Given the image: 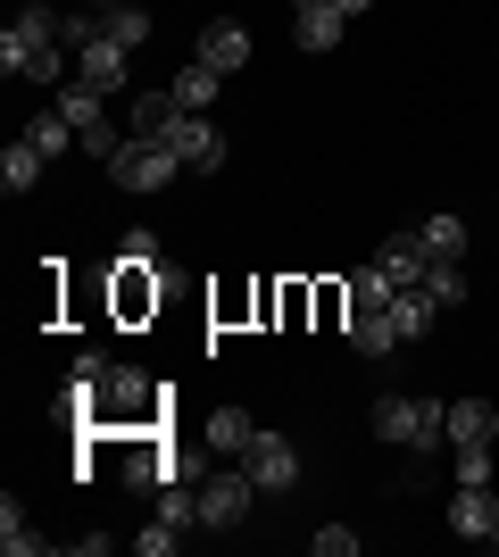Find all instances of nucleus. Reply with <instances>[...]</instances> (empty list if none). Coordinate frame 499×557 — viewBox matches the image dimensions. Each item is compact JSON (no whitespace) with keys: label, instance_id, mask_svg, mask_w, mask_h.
I'll return each instance as SVG.
<instances>
[{"label":"nucleus","instance_id":"28","mask_svg":"<svg viewBox=\"0 0 499 557\" xmlns=\"http://www.w3.org/2000/svg\"><path fill=\"white\" fill-rule=\"evenodd\" d=\"M425 292H433L441 308H466V267H433V275H425Z\"/></svg>","mask_w":499,"mask_h":557},{"label":"nucleus","instance_id":"19","mask_svg":"<svg viewBox=\"0 0 499 557\" xmlns=\"http://www.w3.org/2000/svg\"><path fill=\"white\" fill-rule=\"evenodd\" d=\"M42 166H50V159H42V150H34V141L17 134L9 150H0V184H9V191H34V184H42Z\"/></svg>","mask_w":499,"mask_h":557},{"label":"nucleus","instance_id":"21","mask_svg":"<svg viewBox=\"0 0 499 557\" xmlns=\"http://www.w3.org/2000/svg\"><path fill=\"white\" fill-rule=\"evenodd\" d=\"M25 141H34L42 159H67V150H75V125H67V116H59V109H42V116H34V125H25Z\"/></svg>","mask_w":499,"mask_h":557},{"label":"nucleus","instance_id":"8","mask_svg":"<svg viewBox=\"0 0 499 557\" xmlns=\"http://www.w3.org/2000/svg\"><path fill=\"white\" fill-rule=\"evenodd\" d=\"M125 59H134V50H125V42H109V34H92V42L75 50V84H92V92H117V84H125Z\"/></svg>","mask_w":499,"mask_h":557},{"label":"nucleus","instance_id":"22","mask_svg":"<svg viewBox=\"0 0 499 557\" xmlns=\"http://www.w3.org/2000/svg\"><path fill=\"white\" fill-rule=\"evenodd\" d=\"M0 549H9V557H34V549H42V533H34V524H25V508H17V491L0 499Z\"/></svg>","mask_w":499,"mask_h":557},{"label":"nucleus","instance_id":"1","mask_svg":"<svg viewBox=\"0 0 499 557\" xmlns=\"http://www.w3.org/2000/svg\"><path fill=\"white\" fill-rule=\"evenodd\" d=\"M375 442H391V449H441L450 442V399H416V392H383L375 399Z\"/></svg>","mask_w":499,"mask_h":557},{"label":"nucleus","instance_id":"9","mask_svg":"<svg viewBox=\"0 0 499 557\" xmlns=\"http://www.w3.org/2000/svg\"><path fill=\"white\" fill-rule=\"evenodd\" d=\"M200 67H216V75H234V67H250V25H234V17H216L209 34H200Z\"/></svg>","mask_w":499,"mask_h":557},{"label":"nucleus","instance_id":"32","mask_svg":"<svg viewBox=\"0 0 499 557\" xmlns=\"http://www.w3.org/2000/svg\"><path fill=\"white\" fill-rule=\"evenodd\" d=\"M291 9H300V0H291Z\"/></svg>","mask_w":499,"mask_h":557},{"label":"nucleus","instance_id":"7","mask_svg":"<svg viewBox=\"0 0 499 557\" xmlns=\"http://www.w3.org/2000/svg\"><path fill=\"white\" fill-rule=\"evenodd\" d=\"M491 524H499L491 483H458V491H450V533H458V541H491Z\"/></svg>","mask_w":499,"mask_h":557},{"label":"nucleus","instance_id":"11","mask_svg":"<svg viewBox=\"0 0 499 557\" xmlns=\"http://www.w3.org/2000/svg\"><path fill=\"white\" fill-rule=\"evenodd\" d=\"M175 125H184V100H175V84H150V92L134 100V134H142V141H166Z\"/></svg>","mask_w":499,"mask_h":557},{"label":"nucleus","instance_id":"24","mask_svg":"<svg viewBox=\"0 0 499 557\" xmlns=\"http://www.w3.org/2000/svg\"><path fill=\"white\" fill-rule=\"evenodd\" d=\"M391 292H400V283L383 275V267H358L350 275V308H391Z\"/></svg>","mask_w":499,"mask_h":557},{"label":"nucleus","instance_id":"12","mask_svg":"<svg viewBox=\"0 0 499 557\" xmlns=\"http://www.w3.org/2000/svg\"><path fill=\"white\" fill-rule=\"evenodd\" d=\"M433 317H441V300H433L425 283H400V292H391V325H400V342H425Z\"/></svg>","mask_w":499,"mask_h":557},{"label":"nucleus","instance_id":"31","mask_svg":"<svg viewBox=\"0 0 499 557\" xmlns=\"http://www.w3.org/2000/svg\"><path fill=\"white\" fill-rule=\"evenodd\" d=\"M491 549H499V524H491Z\"/></svg>","mask_w":499,"mask_h":557},{"label":"nucleus","instance_id":"13","mask_svg":"<svg viewBox=\"0 0 499 557\" xmlns=\"http://www.w3.org/2000/svg\"><path fill=\"white\" fill-rule=\"evenodd\" d=\"M341 25H350V17H341L333 0H300V17H291V42H300V50H333V42H341Z\"/></svg>","mask_w":499,"mask_h":557},{"label":"nucleus","instance_id":"25","mask_svg":"<svg viewBox=\"0 0 499 557\" xmlns=\"http://www.w3.org/2000/svg\"><path fill=\"white\" fill-rule=\"evenodd\" d=\"M216 84H225L216 67H184V75H175V100H184V109H209V100H216Z\"/></svg>","mask_w":499,"mask_h":557},{"label":"nucleus","instance_id":"14","mask_svg":"<svg viewBox=\"0 0 499 557\" xmlns=\"http://www.w3.org/2000/svg\"><path fill=\"white\" fill-rule=\"evenodd\" d=\"M350 349H358V358H391V349H400L391 308H350Z\"/></svg>","mask_w":499,"mask_h":557},{"label":"nucleus","instance_id":"10","mask_svg":"<svg viewBox=\"0 0 499 557\" xmlns=\"http://www.w3.org/2000/svg\"><path fill=\"white\" fill-rule=\"evenodd\" d=\"M375 267H383L391 283H425V275H433V250H425V233H391V242L375 250Z\"/></svg>","mask_w":499,"mask_h":557},{"label":"nucleus","instance_id":"2","mask_svg":"<svg viewBox=\"0 0 499 557\" xmlns=\"http://www.w3.org/2000/svg\"><path fill=\"white\" fill-rule=\"evenodd\" d=\"M250 499H259V483H250L241 458L200 474V524H209V533H241V524H250Z\"/></svg>","mask_w":499,"mask_h":557},{"label":"nucleus","instance_id":"20","mask_svg":"<svg viewBox=\"0 0 499 557\" xmlns=\"http://www.w3.org/2000/svg\"><path fill=\"white\" fill-rule=\"evenodd\" d=\"M450 474H458V483H491V474H499V442H458Z\"/></svg>","mask_w":499,"mask_h":557},{"label":"nucleus","instance_id":"17","mask_svg":"<svg viewBox=\"0 0 499 557\" xmlns=\"http://www.w3.org/2000/svg\"><path fill=\"white\" fill-rule=\"evenodd\" d=\"M416 233H425L433 267H466V216H450V209H441V216H425Z\"/></svg>","mask_w":499,"mask_h":557},{"label":"nucleus","instance_id":"18","mask_svg":"<svg viewBox=\"0 0 499 557\" xmlns=\"http://www.w3.org/2000/svg\"><path fill=\"white\" fill-rule=\"evenodd\" d=\"M458 442H499V408L491 399H450V449Z\"/></svg>","mask_w":499,"mask_h":557},{"label":"nucleus","instance_id":"5","mask_svg":"<svg viewBox=\"0 0 499 557\" xmlns=\"http://www.w3.org/2000/svg\"><path fill=\"white\" fill-rule=\"evenodd\" d=\"M241 466H250V483H259V491H291V483H300V449H291L284 433H250Z\"/></svg>","mask_w":499,"mask_h":557},{"label":"nucleus","instance_id":"29","mask_svg":"<svg viewBox=\"0 0 499 557\" xmlns=\"http://www.w3.org/2000/svg\"><path fill=\"white\" fill-rule=\"evenodd\" d=\"M316 549H325V557H350L358 533H350V524H325V533H316Z\"/></svg>","mask_w":499,"mask_h":557},{"label":"nucleus","instance_id":"27","mask_svg":"<svg viewBox=\"0 0 499 557\" xmlns=\"http://www.w3.org/2000/svg\"><path fill=\"white\" fill-rule=\"evenodd\" d=\"M117 258H125V267H159V233H150V225H125Z\"/></svg>","mask_w":499,"mask_h":557},{"label":"nucleus","instance_id":"15","mask_svg":"<svg viewBox=\"0 0 499 557\" xmlns=\"http://www.w3.org/2000/svg\"><path fill=\"white\" fill-rule=\"evenodd\" d=\"M250 433H259V424L241 417V408H209V417H200V442H209V458H241V449H250Z\"/></svg>","mask_w":499,"mask_h":557},{"label":"nucleus","instance_id":"16","mask_svg":"<svg viewBox=\"0 0 499 557\" xmlns=\"http://www.w3.org/2000/svg\"><path fill=\"white\" fill-rule=\"evenodd\" d=\"M92 9H100V34H109V42H125V50L150 42V9H134V0H92Z\"/></svg>","mask_w":499,"mask_h":557},{"label":"nucleus","instance_id":"26","mask_svg":"<svg viewBox=\"0 0 499 557\" xmlns=\"http://www.w3.org/2000/svg\"><path fill=\"white\" fill-rule=\"evenodd\" d=\"M175 541H184V524H166V516H150L142 533H134V557H166Z\"/></svg>","mask_w":499,"mask_h":557},{"label":"nucleus","instance_id":"3","mask_svg":"<svg viewBox=\"0 0 499 557\" xmlns=\"http://www.w3.org/2000/svg\"><path fill=\"white\" fill-rule=\"evenodd\" d=\"M175 175H191V166L175 159V141H142V134H134L117 159H109V184H117V191H166Z\"/></svg>","mask_w":499,"mask_h":557},{"label":"nucleus","instance_id":"23","mask_svg":"<svg viewBox=\"0 0 499 557\" xmlns=\"http://www.w3.org/2000/svg\"><path fill=\"white\" fill-rule=\"evenodd\" d=\"M100 392H109V408H117V417H134V408L150 399V383H142V374H125V367H109V374H100Z\"/></svg>","mask_w":499,"mask_h":557},{"label":"nucleus","instance_id":"30","mask_svg":"<svg viewBox=\"0 0 499 557\" xmlns=\"http://www.w3.org/2000/svg\"><path fill=\"white\" fill-rule=\"evenodd\" d=\"M333 9H341V17H366V9H375V0H333Z\"/></svg>","mask_w":499,"mask_h":557},{"label":"nucleus","instance_id":"6","mask_svg":"<svg viewBox=\"0 0 499 557\" xmlns=\"http://www.w3.org/2000/svg\"><path fill=\"white\" fill-rule=\"evenodd\" d=\"M166 141H175V159H184L191 175H216V166H225V134L209 125V109H184V125Z\"/></svg>","mask_w":499,"mask_h":557},{"label":"nucleus","instance_id":"4","mask_svg":"<svg viewBox=\"0 0 499 557\" xmlns=\"http://www.w3.org/2000/svg\"><path fill=\"white\" fill-rule=\"evenodd\" d=\"M100 100H109V92H92V84H75V75H67V92H59V116L75 125V141H84L92 159H117L125 141L109 134V109H100Z\"/></svg>","mask_w":499,"mask_h":557}]
</instances>
